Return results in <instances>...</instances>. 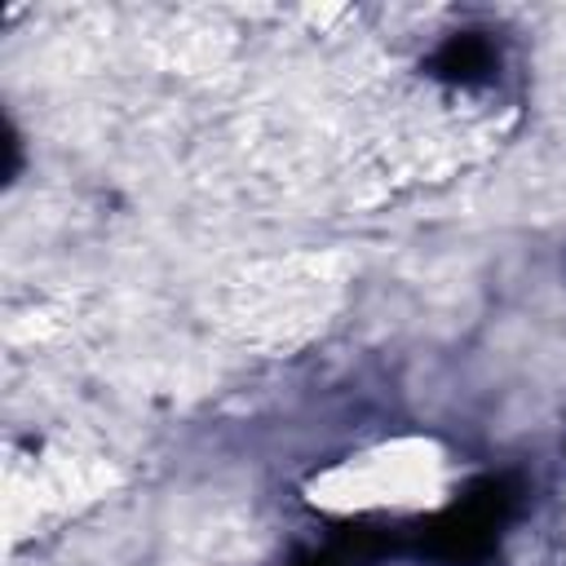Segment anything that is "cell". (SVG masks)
Here are the masks:
<instances>
[{
    "label": "cell",
    "mask_w": 566,
    "mask_h": 566,
    "mask_svg": "<svg viewBox=\"0 0 566 566\" xmlns=\"http://www.w3.org/2000/svg\"><path fill=\"white\" fill-rule=\"evenodd\" d=\"M513 509H517V486L509 478H500V473L478 478L455 504H447L442 513L402 531V548L424 562L473 566L495 548V535L504 531Z\"/></svg>",
    "instance_id": "obj_1"
},
{
    "label": "cell",
    "mask_w": 566,
    "mask_h": 566,
    "mask_svg": "<svg viewBox=\"0 0 566 566\" xmlns=\"http://www.w3.org/2000/svg\"><path fill=\"white\" fill-rule=\"evenodd\" d=\"M429 71L447 84H482L495 71V49L486 35L478 31H460L451 40L438 44V53L429 57Z\"/></svg>",
    "instance_id": "obj_2"
}]
</instances>
